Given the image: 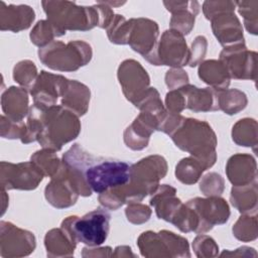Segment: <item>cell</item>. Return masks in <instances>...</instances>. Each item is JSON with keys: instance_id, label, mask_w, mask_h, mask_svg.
Here are the masks:
<instances>
[{"instance_id": "cell-2", "label": "cell", "mask_w": 258, "mask_h": 258, "mask_svg": "<svg viewBox=\"0 0 258 258\" xmlns=\"http://www.w3.org/2000/svg\"><path fill=\"white\" fill-rule=\"evenodd\" d=\"M170 136L177 147L202 159L210 167L215 163L217 139L208 123L184 118Z\"/></svg>"}, {"instance_id": "cell-1", "label": "cell", "mask_w": 258, "mask_h": 258, "mask_svg": "<svg viewBox=\"0 0 258 258\" xmlns=\"http://www.w3.org/2000/svg\"><path fill=\"white\" fill-rule=\"evenodd\" d=\"M62 166L78 195L85 197L125 185L131 174L129 163L95 156L79 144L63 154Z\"/></svg>"}, {"instance_id": "cell-10", "label": "cell", "mask_w": 258, "mask_h": 258, "mask_svg": "<svg viewBox=\"0 0 258 258\" xmlns=\"http://www.w3.org/2000/svg\"><path fill=\"white\" fill-rule=\"evenodd\" d=\"M160 40L157 43L155 66L164 64L177 68L188 63L189 54H187V47L182 34L175 30H167Z\"/></svg>"}, {"instance_id": "cell-3", "label": "cell", "mask_w": 258, "mask_h": 258, "mask_svg": "<svg viewBox=\"0 0 258 258\" xmlns=\"http://www.w3.org/2000/svg\"><path fill=\"white\" fill-rule=\"evenodd\" d=\"M37 108L41 125L37 141L42 147L57 151L64 143L78 136L80 131L64 129V126L80 124L77 115L73 112L60 106L47 108L37 106Z\"/></svg>"}, {"instance_id": "cell-18", "label": "cell", "mask_w": 258, "mask_h": 258, "mask_svg": "<svg viewBox=\"0 0 258 258\" xmlns=\"http://www.w3.org/2000/svg\"><path fill=\"white\" fill-rule=\"evenodd\" d=\"M255 160L250 155L237 154L229 159L227 164V174L229 180L235 186H242L251 183L256 178V167L244 169V167L251 161Z\"/></svg>"}, {"instance_id": "cell-7", "label": "cell", "mask_w": 258, "mask_h": 258, "mask_svg": "<svg viewBox=\"0 0 258 258\" xmlns=\"http://www.w3.org/2000/svg\"><path fill=\"white\" fill-rule=\"evenodd\" d=\"M197 220L196 233H204L211 230L215 225L224 224L230 216L229 206L224 199L196 198L186 203Z\"/></svg>"}, {"instance_id": "cell-20", "label": "cell", "mask_w": 258, "mask_h": 258, "mask_svg": "<svg viewBox=\"0 0 258 258\" xmlns=\"http://www.w3.org/2000/svg\"><path fill=\"white\" fill-rule=\"evenodd\" d=\"M210 166L200 158L186 157L176 165L175 175L181 182L191 184L198 181L204 170Z\"/></svg>"}, {"instance_id": "cell-19", "label": "cell", "mask_w": 258, "mask_h": 258, "mask_svg": "<svg viewBox=\"0 0 258 258\" xmlns=\"http://www.w3.org/2000/svg\"><path fill=\"white\" fill-rule=\"evenodd\" d=\"M199 76L205 83L213 86L215 90L222 91L230 84V76L222 61L207 60L201 64Z\"/></svg>"}, {"instance_id": "cell-16", "label": "cell", "mask_w": 258, "mask_h": 258, "mask_svg": "<svg viewBox=\"0 0 258 258\" xmlns=\"http://www.w3.org/2000/svg\"><path fill=\"white\" fill-rule=\"evenodd\" d=\"M28 98L24 89L10 87L2 95V110L7 118L13 122H22L28 115Z\"/></svg>"}, {"instance_id": "cell-15", "label": "cell", "mask_w": 258, "mask_h": 258, "mask_svg": "<svg viewBox=\"0 0 258 258\" xmlns=\"http://www.w3.org/2000/svg\"><path fill=\"white\" fill-rule=\"evenodd\" d=\"M179 89L183 95L184 108H188L195 112L219 110L217 91L210 88L199 89L190 85H184Z\"/></svg>"}, {"instance_id": "cell-4", "label": "cell", "mask_w": 258, "mask_h": 258, "mask_svg": "<svg viewBox=\"0 0 258 258\" xmlns=\"http://www.w3.org/2000/svg\"><path fill=\"white\" fill-rule=\"evenodd\" d=\"M111 216L106 210H94L82 218L68 217L61 223V229L76 243L81 242L90 247L102 245L109 234Z\"/></svg>"}, {"instance_id": "cell-11", "label": "cell", "mask_w": 258, "mask_h": 258, "mask_svg": "<svg viewBox=\"0 0 258 258\" xmlns=\"http://www.w3.org/2000/svg\"><path fill=\"white\" fill-rule=\"evenodd\" d=\"M145 74L147 73L143 70L140 63L132 59L123 61L118 70L119 82L126 81L120 83L123 88V93L135 106H137L149 90L147 89L149 85V77L136 81V79H139Z\"/></svg>"}, {"instance_id": "cell-21", "label": "cell", "mask_w": 258, "mask_h": 258, "mask_svg": "<svg viewBox=\"0 0 258 258\" xmlns=\"http://www.w3.org/2000/svg\"><path fill=\"white\" fill-rule=\"evenodd\" d=\"M54 36H57L54 28L48 21H38L34 29L30 33L31 41L40 46L44 47V45L49 44V42H52V39Z\"/></svg>"}, {"instance_id": "cell-12", "label": "cell", "mask_w": 258, "mask_h": 258, "mask_svg": "<svg viewBox=\"0 0 258 258\" xmlns=\"http://www.w3.org/2000/svg\"><path fill=\"white\" fill-rule=\"evenodd\" d=\"M68 83L69 80L62 76L52 75L42 71L29 90L34 104L43 108L55 106L57 97L63 96Z\"/></svg>"}, {"instance_id": "cell-6", "label": "cell", "mask_w": 258, "mask_h": 258, "mask_svg": "<svg viewBox=\"0 0 258 258\" xmlns=\"http://www.w3.org/2000/svg\"><path fill=\"white\" fill-rule=\"evenodd\" d=\"M39 59L48 68L56 71H76L87 64L92 57L91 46L84 41H52L38 50Z\"/></svg>"}, {"instance_id": "cell-22", "label": "cell", "mask_w": 258, "mask_h": 258, "mask_svg": "<svg viewBox=\"0 0 258 258\" xmlns=\"http://www.w3.org/2000/svg\"><path fill=\"white\" fill-rule=\"evenodd\" d=\"M16 70L24 73H15L13 72V78L14 80L19 83L20 85L24 86L26 89H31L33 84L35 83V77H36V68L33 62L29 60H23L18 62L15 68Z\"/></svg>"}, {"instance_id": "cell-5", "label": "cell", "mask_w": 258, "mask_h": 258, "mask_svg": "<svg viewBox=\"0 0 258 258\" xmlns=\"http://www.w3.org/2000/svg\"><path fill=\"white\" fill-rule=\"evenodd\" d=\"M42 2L47 21L54 28L57 36L71 30H88L99 25L98 12L95 7L77 6L72 2H59L61 7H57L56 2Z\"/></svg>"}, {"instance_id": "cell-14", "label": "cell", "mask_w": 258, "mask_h": 258, "mask_svg": "<svg viewBox=\"0 0 258 258\" xmlns=\"http://www.w3.org/2000/svg\"><path fill=\"white\" fill-rule=\"evenodd\" d=\"M45 198L55 208H67L74 205L78 198L71 179L64 171L62 164L58 172L51 177V181L45 187Z\"/></svg>"}, {"instance_id": "cell-13", "label": "cell", "mask_w": 258, "mask_h": 258, "mask_svg": "<svg viewBox=\"0 0 258 258\" xmlns=\"http://www.w3.org/2000/svg\"><path fill=\"white\" fill-rule=\"evenodd\" d=\"M1 256H25L33 252L35 238L32 233L21 230L11 223L1 222Z\"/></svg>"}, {"instance_id": "cell-9", "label": "cell", "mask_w": 258, "mask_h": 258, "mask_svg": "<svg viewBox=\"0 0 258 258\" xmlns=\"http://www.w3.org/2000/svg\"><path fill=\"white\" fill-rule=\"evenodd\" d=\"M43 175L32 161L18 164L1 162L2 189H33L37 187Z\"/></svg>"}, {"instance_id": "cell-17", "label": "cell", "mask_w": 258, "mask_h": 258, "mask_svg": "<svg viewBox=\"0 0 258 258\" xmlns=\"http://www.w3.org/2000/svg\"><path fill=\"white\" fill-rule=\"evenodd\" d=\"M90 101V90L77 81H70L61 99L62 106L77 116L87 112Z\"/></svg>"}, {"instance_id": "cell-23", "label": "cell", "mask_w": 258, "mask_h": 258, "mask_svg": "<svg viewBox=\"0 0 258 258\" xmlns=\"http://www.w3.org/2000/svg\"><path fill=\"white\" fill-rule=\"evenodd\" d=\"M142 208V205H133L131 204L127 209H126V215L127 218L130 222L134 223L136 220V217H141L143 222H146L149 217H150V210L148 207H146L144 210H142V212L140 211Z\"/></svg>"}, {"instance_id": "cell-8", "label": "cell", "mask_w": 258, "mask_h": 258, "mask_svg": "<svg viewBox=\"0 0 258 258\" xmlns=\"http://www.w3.org/2000/svg\"><path fill=\"white\" fill-rule=\"evenodd\" d=\"M129 34L127 43L131 47L141 53L149 62L155 63V55L157 48L158 26L156 22L145 18L129 20Z\"/></svg>"}]
</instances>
